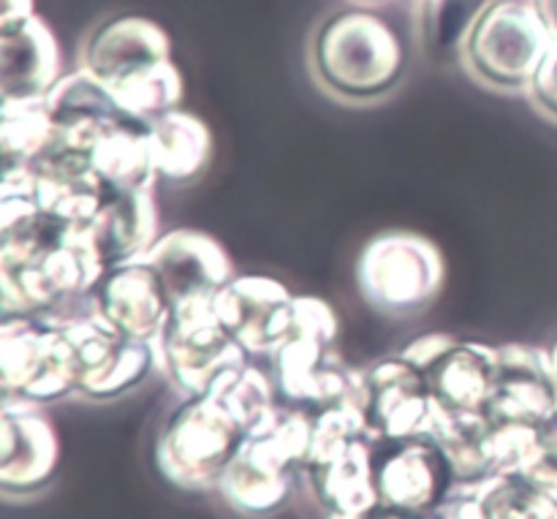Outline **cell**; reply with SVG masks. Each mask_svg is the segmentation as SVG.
Segmentation results:
<instances>
[{"instance_id": "6da1fadb", "label": "cell", "mask_w": 557, "mask_h": 519, "mask_svg": "<svg viewBox=\"0 0 557 519\" xmlns=\"http://www.w3.org/2000/svg\"><path fill=\"white\" fill-rule=\"evenodd\" d=\"M406 69V41L370 5L332 11L310 38V71L326 92L343 101L368 103L389 96Z\"/></svg>"}, {"instance_id": "7a4b0ae2", "label": "cell", "mask_w": 557, "mask_h": 519, "mask_svg": "<svg viewBox=\"0 0 557 519\" xmlns=\"http://www.w3.org/2000/svg\"><path fill=\"white\" fill-rule=\"evenodd\" d=\"M313 446V413L277 406L248 441L221 479V495L234 511L270 517L288 504L294 477L308 468Z\"/></svg>"}, {"instance_id": "3957f363", "label": "cell", "mask_w": 557, "mask_h": 519, "mask_svg": "<svg viewBox=\"0 0 557 519\" xmlns=\"http://www.w3.org/2000/svg\"><path fill=\"white\" fill-rule=\"evenodd\" d=\"M248 435L250 430L215 395L185 397L163 422L156 441V466L174 487H221Z\"/></svg>"}, {"instance_id": "277c9868", "label": "cell", "mask_w": 557, "mask_h": 519, "mask_svg": "<svg viewBox=\"0 0 557 519\" xmlns=\"http://www.w3.org/2000/svg\"><path fill=\"white\" fill-rule=\"evenodd\" d=\"M555 38L528 0H490L479 14L462 63L493 90H528Z\"/></svg>"}, {"instance_id": "5b68a950", "label": "cell", "mask_w": 557, "mask_h": 519, "mask_svg": "<svg viewBox=\"0 0 557 519\" xmlns=\"http://www.w3.org/2000/svg\"><path fill=\"white\" fill-rule=\"evenodd\" d=\"M444 256L422 234L386 232L370 239L357 261L364 302L389 316L422 313L444 288Z\"/></svg>"}, {"instance_id": "8992f818", "label": "cell", "mask_w": 557, "mask_h": 519, "mask_svg": "<svg viewBox=\"0 0 557 519\" xmlns=\"http://www.w3.org/2000/svg\"><path fill=\"white\" fill-rule=\"evenodd\" d=\"M3 400L49 406L76 392V359L63 326L38 316L0 321Z\"/></svg>"}, {"instance_id": "52a82bcc", "label": "cell", "mask_w": 557, "mask_h": 519, "mask_svg": "<svg viewBox=\"0 0 557 519\" xmlns=\"http://www.w3.org/2000/svg\"><path fill=\"white\" fill-rule=\"evenodd\" d=\"M152 348L158 370L185 397L207 395L223 373L250 359L223 330L212 302L172 308L166 326L152 341Z\"/></svg>"}, {"instance_id": "ba28073f", "label": "cell", "mask_w": 557, "mask_h": 519, "mask_svg": "<svg viewBox=\"0 0 557 519\" xmlns=\"http://www.w3.org/2000/svg\"><path fill=\"white\" fill-rule=\"evenodd\" d=\"M272 357L277 400L288 408L319 413L346 400L364 406L362 370H354L337 354V343L321 337H288Z\"/></svg>"}, {"instance_id": "9c48e42d", "label": "cell", "mask_w": 557, "mask_h": 519, "mask_svg": "<svg viewBox=\"0 0 557 519\" xmlns=\"http://www.w3.org/2000/svg\"><path fill=\"white\" fill-rule=\"evenodd\" d=\"M373 473L379 501L413 511H433L455 490L449 457L430 433L373 441Z\"/></svg>"}, {"instance_id": "30bf717a", "label": "cell", "mask_w": 557, "mask_h": 519, "mask_svg": "<svg viewBox=\"0 0 557 519\" xmlns=\"http://www.w3.org/2000/svg\"><path fill=\"white\" fill-rule=\"evenodd\" d=\"M362 381L370 438L395 441L428 433L438 408L422 368L397 351L364 368Z\"/></svg>"}, {"instance_id": "8fae6325", "label": "cell", "mask_w": 557, "mask_h": 519, "mask_svg": "<svg viewBox=\"0 0 557 519\" xmlns=\"http://www.w3.org/2000/svg\"><path fill=\"white\" fill-rule=\"evenodd\" d=\"M60 468V441L41 406L0 400V490L27 498L52 484Z\"/></svg>"}, {"instance_id": "7c38bea8", "label": "cell", "mask_w": 557, "mask_h": 519, "mask_svg": "<svg viewBox=\"0 0 557 519\" xmlns=\"http://www.w3.org/2000/svg\"><path fill=\"white\" fill-rule=\"evenodd\" d=\"M92 313L114 332L152 343L172 316L166 286L147 259L109 267L92 288Z\"/></svg>"}, {"instance_id": "4fadbf2b", "label": "cell", "mask_w": 557, "mask_h": 519, "mask_svg": "<svg viewBox=\"0 0 557 519\" xmlns=\"http://www.w3.org/2000/svg\"><path fill=\"white\" fill-rule=\"evenodd\" d=\"M500 348L498 379L487 403L495 424L542 428L557 413V375L549 348L506 343Z\"/></svg>"}, {"instance_id": "5bb4252c", "label": "cell", "mask_w": 557, "mask_h": 519, "mask_svg": "<svg viewBox=\"0 0 557 519\" xmlns=\"http://www.w3.org/2000/svg\"><path fill=\"white\" fill-rule=\"evenodd\" d=\"M145 259L161 275L172 308L212 302L218 292L237 275L223 245L196 228H174L161 234Z\"/></svg>"}, {"instance_id": "9a60e30c", "label": "cell", "mask_w": 557, "mask_h": 519, "mask_svg": "<svg viewBox=\"0 0 557 519\" xmlns=\"http://www.w3.org/2000/svg\"><path fill=\"white\" fill-rule=\"evenodd\" d=\"M82 69L90 71L107 87L150 65L172 60V41L158 22L147 16L123 14L98 22L82 44Z\"/></svg>"}, {"instance_id": "2e32d148", "label": "cell", "mask_w": 557, "mask_h": 519, "mask_svg": "<svg viewBox=\"0 0 557 519\" xmlns=\"http://www.w3.org/2000/svg\"><path fill=\"white\" fill-rule=\"evenodd\" d=\"M294 294L270 275H234L212 299L218 321L250 359L270 357L281 335V319Z\"/></svg>"}, {"instance_id": "e0dca14e", "label": "cell", "mask_w": 557, "mask_h": 519, "mask_svg": "<svg viewBox=\"0 0 557 519\" xmlns=\"http://www.w3.org/2000/svg\"><path fill=\"white\" fill-rule=\"evenodd\" d=\"M63 79L60 47L38 14L0 30V92L3 101H41Z\"/></svg>"}, {"instance_id": "ac0fdd59", "label": "cell", "mask_w": 557, "mask_h": 519, "mask_svg": "<svg viewBox=\"0 0 557 519\" xmlns=\"http://www.w3.org/2000/svg\"><path fill=\"white\" fill-rule=\"evenodd\" d=\"M500 348L493 343L460 341L424 368L435 408L446 413H484L495 379H498Z\"/></svg>"}, {"instance_id": "d6986e66", "label": "cell", "mask_w": 557, "mask_h": 519, "mask_svg": "<svg viewBox=\"0 0 557 519\" xmlns=\"http://www.w3.org/2000/svg\"><path fill=\"white\" fill-rule=\"evenodd\" d=\"M152 190L156 188L109 190L98 215L85 228L103 270L145 259L147 250L158 243V207Z\"/></svg>"}, {"instance_id": "ffe728a7", "label": "cell", "mask_w": 557, "mask_h": 519, "mask_svg": "<svg viewBox=\"0 0 557 519\" xmlns=\"http://www.w3.org/2000/svg\"><path fill=\"white\" fill-rule=\"evenodd\" d=\"M90 166L107 190L156 188V158H152L150 123L123 118L109 125L90 150Z\"/></svg>"}, {"instance_id": "44dd1931", "label": "cell", "mask_w": 557, "mask_h": 519, "mask_svg": "<svg viewBox=\"0 0 557 519\" xmlns=\"http://www.w3.org/2000/svg\"><path fill=\"white\" fill-rule=\"evenodd\" d=\"M428 433L449 457L457 484H482L498 477V428L487 413L435 411Z\"/></svg>"}, {"instance_id": "7402d4cb", "label": "cell", "mask_w": 557, "mask_h": 519, "mask_svg": "<svg viewBox=\"0 0 557 519\" xmlns=\"http://www.w3.org/2000/svg\"><path fill=\"white\" fill-rule=\"evenodd\" d=\"M156 172L172 185H188L201 177L212 156V134L196 114L185 109L163 114L150 123Z\"/></svg>"}, {"instance_id": "603a6c76", "label": "cell", "mask_w": 557, "mask_h": 519, "mask_svg": "<svg viewBox=\"0 0 557 519\" xmlns=\"http://www.w3.org/2000/svg\"><path fill=\"white\" fill-rule=\"evenodd\" d=\"M152 370H158L152 343L120 335V341L98 362V368L82 375L79 384H76V395L87 397V400H117V397L128 395L139 384H145Z\"/></svg>"}, {"instance_id": "cb8c5ba5", "label": "cell", "mask_w": 557, "mask_h": 519, "mask_svg": "<svg viewBox=\"0 0 557 519\" xmlns=\"http://www.w3.org/2000/svg\"><path fill=\"white\" fill-rule=\"evenodd\" d=\"M54 141V123L41 101L0 103V147L3 166H30Z\"/></svg>"}, {"instance_id": "d4e9b609", "label": "cell", "mask_w": 557, "mask_h": 519, "mask_svg": "<svg viewBox=\"0 0 557 519\" xmlns=\"http://www.w3.org/2000/svg\"><path fill=\"white\" fill-rule=\"evenodd\" d=\"M109 90L117 98L123 112L141 120V123H156L163 114L180 109L185 96L183 74H180V69L174 65V60L150 65V69L128 76V79L109 87Z\"/></svg>"}, {"instance_id": "484cf974", "label": "cell", "mask_w": 557, "mask_h": 519, "mask_svg": "<svg viewBox=\"0 0 557 519\" xmlns=\"http://www.w3.org/2000/svg\"><path fill=\"white\" fill-rule=\"evenodd\" d=\"M490 0H422L419 5V38L430 58H462L468 36Z\"/></svg>"}, {"instance_id": "4316f807", "label": "cell", "mask_w": 557, "mask_h": 519, "mask_svg": "<svg viewBox=\"0 0 557 519\" xmlns=\"http://www.w3.org/2000/svg\"><path fill=\"white\" fill-rule=\"evenodd\" d=\"M490 519H557V493L528 473H498L482 484Z\"/></svg>"}, {"instance_id": "83f0119b", "label": "cell", "mask_w": 557, "mask_h": 519, "mask_svg": "<svg viewBox=\"0 0 557 519\" xmlns=\"http://www.w3.org/2000/svg\"><path fill=\"white\" fill-rule=\"evenodd\" d=\"M210 395H215L248 430L259 428L281 406L272 375L256 368L250 359L245 364L232 368L228 373H223L210 390Z\"/></svg>"}, {"instance_id": "f1b7e54d", "label": "cell", "mask_w": 557, "mask_h": 519, "mask_svg": "<svg viewBox=\"0 0 557 519\" xmlns=\"http://www.w3.org/2000/svg\"><path fill=\"white\" fill-rule=\"evenodd\" d=\"M337 330H341V321H337L335 310L324 299L297 297L294 294L292 302L283 310L277 346L288 341V337H321V341L337 343Z\"/></svg>"}, {"instance_id": "f546056e", "label": "cell", "mask_w": 557, "mask_h": 519, "mask_svg": "<svg viewBox=\"0 0 557 519\" xmlns=\"http://www.w3.org/2000/svg\"><path fill=\"white\" fill-rule=\"evenodd\" d=\"M482 484H455V490H451V493L435 506L433 517L435 519H490L487 509H484Z\"/></svg>"}, {"instance_id": "4dcf8cb0", "label": "cell", "mask_w": 557, "mask_h": 519, "mask_svg": "<svg viewBox=\"0 0 557 519\" xmlns=\"http://www.w3.org/2000/svg\"><path fill=\"white\" fill-rule=\"evenodd\" d=\"M525 92L536 103L539 112L557 120V41L549 47L547 58L542 60V65H539L536 76H533L531 87Z\"/></svg>"}, {"instance_id": "1f68e13d", "label": "cell", "mask_w": 557, "mask_h": 519, "mask_svg": "<svg viewBox=\"0 0 557 519\" xmlns=\"http://www.w3.org/2000/svg\"><path fill=\"white\" fill-rule=\"evenodd\" d=\"M528 477L539 479L557 493V413L539 428V457Z\"/></svg>"}, {"instance_id": "d6a6232c", "label": "cell", "mask_w": 557, "mask_h": 519, "mask_svg": "<svg viewBox=\"0 0 557 519\" xmlns=\"http://www.w3.org/2000/svg\"><path fill=\"white\" fill-rule=\"evenodd\" d=\"M455 341H457V335H449V332H430V335H419V337H413L411 343H406V346L400 348V354L408 359V362H413L417 368L424 370L435 357H438V354H444Z\"/></svg>"}, {"instance_id": "836d02e7", "label": "cell", "mask_w": 557, "mask_h": 519, "mask_svg": "<svg viewBox=\"0 0 557 519\" xmlns=\"http://www.w3.org/2000/svg\"><path fill=\"white\" fill-rule=\"evenodd\" d=\"M33 14H36L33 0H0V30L20 25V22L30 20Z\"/></svg>"}, {"instance_id": "e575fe53", "label": "cell", "mask_w": 557, "mask_h": 519, "mask_svg": "<svg viewBox=\"0 0 557 519\" xmlns=\"http://www.w3.org/2000/svg\"><path fill=\"white\" fill-rule=\"evenodd\" d=\"M362 519H435L433 511H413V509H400V506H384L379 504L370 515Z\"/></svg>"}, {"instance_id": "d590c367", "label": "cell", "mask_w": 557, "mask_h": 519, "mask_svg": "<svg viewBox=\"0 0 557 519\" xmlns=\"http://www.w3.org/2000/svg\"><path fill=\"white\" fill-rule=\"evenodd\" d=\"M528 3L536 9V14L542 16V22L547 25L549 36L557 41V0H528Z\"/></svg>"}, {"instance_id": "8d00e7d4", "label": "cell", "mask_w": 557, "mask_h": 519, "mask_svg": "<svg viewBox=\"0 0 557 519\" xmlns=\"http://www.w3.org/2000/svg\"><path fill=\"white\" fill-rule=\"evenodd\" d=\"M354 3H359V5H381V3H386V0H354Z\"/></svg>"}, {"instance_id": "74e56055", "label": "cell", "mask_w": 557, "mask_h": 519, "mask_svg": "<svg viewBox=\"0 0 557 519\" xmlns=\"http://www.w3.org/2000/svg\"><path fill=\"white\" fill-rule=\"evenodd\" d=\"M549 354H553V364H555V375H557V343L553 348H549Z\"/></svg>"}]
</instances>
